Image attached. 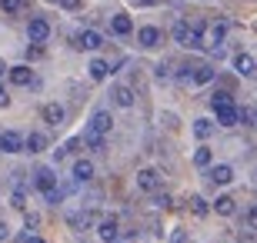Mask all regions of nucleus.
I'll use <instances>...</instances> for the list:
<instances>
[{"label":"nucleus","mask_w":257,"mask_h":243,"mask_svg":"<svg viewBox=\"0 0 257 243\" xmlns=\"http://www.w3.org/2000/svg\"><path fill=\"white\" fill-rule=\"evenodd\" d=\"M171 37L177 40L181 47H187V50H200V47H204V37H200V34L191 27V24H187V20H177V24H174Z\"/></svg>","instance_id":"obj_1"},{"label":"nucleus","mask_w":257,"mask_h":243,"mask_svg":"<svg viewBox=\"0 0 257 243\" xmlns=\"http://www.w3.org/2000/svg\"><path fill=\"white\" fill-rule=\"evenodd\" d=\"M27 37H30V44H44V40L50 37V24L44 17H34L27 24Z\"/></svg>","instance_id":"obj_2"},{"label":"nucleus","mask_w":257,"mask_h":243,"mask_svg":"<svg viewBox=\"0 0 257 243\" xmlns=\"http://www.w3.org/2000/svg\"><path fill=\"white\" fill-rule=\"evenodd\" d=\"M137 190L157 193V190H161V173H157V170H141V173H137Z\"/></svg>","instance_id":"obj_3"},{"label":"nucleus","mask_w":257,"mask_h":243,"mask_svg":"<svg viewBox=\"0 0 257 243\" xmlns=\"http://www.w3.org/2000/svg\"><path fill=\"white\" fill-rule=\"evenodd\" d=\"M34 183H37L40 193H47V190L57 187V173H54L50 167H37V170H34Z\"/></svg>","instance_id":"obj_4"},{"label":"nucleus","mask_w":257,"mask_h":243,"mask_svg":"<svg viewBox=\"0 0 257 243\" xmlns=\"http://www.w3.org/2000/svg\"><path fill=\"white\" fill-rule=\"evenodd\" d=\"M0 150L4 153H24V137L17 130H4L0 133Z\"/></svg>","instance_id":"obj_5"},{"label":"nucleus","mask_w":257,"mask_h":243,"mask_svg":"<svg viewBox=\"0 0 257 243\" xmlns=\"http://www.w3.org/2000/svg\"><path fill=\"white\" fill-rule=\"evenodd\" d=\"M97 233H100V240L114 243L117 236H120V226H117V216H104V220L97 223Z\"/></svg>","instance_id":"obj_6"},{"label":"nucleus","mask_w":257,"mask_h":243,"mask_svg":"<svg viewBox=\"0 0 257 243\" xmlns=\"http://www.w3.org/2000/svg\"><path fill=\"white\" fill-rule=\"evenodd\" d=\"M110 123H114V120H110V113H107V110H97L94 117H90V127H87V133H97V137H104V133L110 130Z\"/></svg>","instance_id":"obj_7"},{"label":"nucleus","mask_w":257,"mask_h":243,"mask_svg":"<svg viewBox=\"0 0 257 243\" xmlns=\"http://www.w3.org/2000/svg\"><path fill=\"white\" fill-rule=\"evenodd\" d=\"M207 180L210 183H214V187H224V183H230V180H234V167H227V163H217V167H210L207 170Z\"/></svg>","instance_id":"obj_8"},{"label":"nucleus","mask_w":257,"mask_h":243,"mask_svg":"<svg viewBox=\"0 0 257 243\" xmlns=\"http://www.w3.org/2000/svg\"><path fill=\"white\" fill-rule=\"evenodd\" d=\"M137 44H141L144 50L157 47V44H161V30H157V27H141V30H137Z\"/></svg>","instance_id":"obj_9"},{"label":"nucleus","mask_w":257,"mask_h":243,"mask_svg":"<svg viewBox=\"0 0 257 243\" xmlns=\"http://www.w3.org/2000/svg\"><path fill=\"white\" fill-rule=\"evenodd\" d=\"M77 47H84V50H97V47H104V37H100L97 30H84V34L77 37Z\"/></svg>","instance_id":"obj_10"},{"label":"nucleus","mask_w":257,"mask_h":243,"mask_svg":"<svg viewBox=\"0 0 257 243\" xmlns=\"http://www.w3.org/2000/svg\"><path fill=\"white\" fill-rule=\"evenodd\" d=\"M110 30H114L117 37H127L134 30V20L127 17V14H114V20H110Z\"/></svg>","instance_id":"obj_11"},{"label":"nucleus","mask_w":257,"mask_h":243,"mask_svg":"<svg viewBox=\"0 0 257 243\" xmlns=\"http://www.w3.org/2000/svg\"><path fill=\"white\" fill-rule=\"evenodd\" d=\"M10 80L17 87H27L30 80H34V70H30L27 64H20V67H10Z\"/></svg>","instance_id":"obj_12"},{"label":"nucleus","mask_w":257,"mask_h":243,"mask_svg":"<svg viewBox=\"0 0 257 243\" xmlns=\"http://www.w3.org/2000/svg\"><path fill=\"white\" fill-rule=\"evenodd\" d=\"M74 180H77V183L94 180V163H90V160H77V163H74Z\"/></svg>","instance_id":"obj_13"},{"label":"nucleus","mask_w":257,"mask_h":243,"mask_svg":"<svg viewBox=\"0 0 257 243\" xmlns=\"http://www.w3.org/2000/svg\"><path fill=\"white\" fill-rule=\"evenodd\" d=\"M234 70H237L240 77H254V57L250 54H237L234 57Z\"/></svg>","instance_id":"obj_14"},{"label":"nucleus","mask_w":257,"mask_h":243,"mask_svg":"<svg viewBox=\"0 0 257 243\" xmlns=\"http://www.w3.org/2000/svg\"><path fill=\"white\" fill-rule=\"evenodd\" d=\"M44 120H47L50 127H60V123H64V107H60V103H47V107H44Z\"/></svg>","instance_id":"obj_15"},{"label":"nucleus","mask_w":257,"mask_h":243,"mask_svg":"<svg viewBox=\"0 0 257 243\" xmlns=\"http://www.w3.org/2000/svg\"><path fill=\"white\" fill-rule=\"evenodd\" d=\"M44 147H47V137H44V133H30V137H24V150H27V153H40Z\"/></svg>","instance_id":"obj_16"},{"label":"nucleus","mask_w":257,"mask_h":243,"mask_svg":"<svg viewBox=\"0 0 257 243\" xmlns=\"http://www.w3.org/2000/svg\"><path fill=\"white\" fill-rule=\"evenodd\" d=\"M67 223L74 226V230H87V226L94 223V213H90V210H84V213H70V216H67Z\"/></svg>","instance_id":"obj_17"},{"label":"nucleus","mask_w":257,"mask_h":243,"mask_svg":"<svg viewBox=\"0 0 257 243\" xmlns=\"http://www.w3.org/2000/svg\"><path fill=\"white\" fill-rule=\"evenodd\" d=\"M217 127H237V107H224V110H217Z\"/></svg>","instance_id":"obj_18"},{"label":"nucleus","mask_w":257,"mask_h":243,"mask_svg":"<svg viewBox=\"0 0 257 243\" xmlns=\"http://www.w3.org/2000/svg\"><path fill=\"white\" fill-rule=\"evenodd\" d=\"M210 107H214V110H224V107H234V94H230V90H217V94L210 97Z\"/></svg>","instance_id":"obj_19"},{"label":"nucleus","mask_w":257,"mask_h":243,"mask_svg":"<svg viewBox=\"0 0 257 243\" xmlns=\"http://www.w3.org/2000/svg\"><path fill=\"white\" fill-rule=\"evenodd\" d=\"M87 70H90V77H94V80H107L110 64H107V60H90V67H87Z\"/></svg>","instance_id":"obj_20"},{"label":"nucleus","mask_w":257,"mask_h":243,"mask_svg":"<svg viewBox=\"0 0 257 243\" xmlns=\"http://www.w3.org/2000/svg\"><path fill=\"white\" fill-rule=\"evenodd\" d=\"M210 80H214V70H210L207 64L194 67V77H191V84H210Z\"/></svg>","instance_id":"obj_21"},{"label":"nucleus","mask_w":257,"mask_h":243,"mask_svg":"<svg viewBox=\"0 0 257 243\" xmlns=\"http://www.w3.org/2000/svg\"><path fill=\"white\" fill-rule=\"evenodd\" d=\"M214 210H217L220 216H230L234 210H237V203H234V196H217V203H214Z\"/></svg>","instance_id":"obj_22"},{"label":"nucleus","mask_w":257,"mask_h":243,"mask_svg":"<svg viewBox=\"0 0 257 243\" xmlns=\"http://www.w3.org/2000/svg\"><path fill=\"white\" fill-rule=\"evenodd\" d=\"M114 100H117V107H134V90L131 87H117Z\"/></svg>","instance_id":"obj_23"},{"label":"nucleus","mask_w":257,"mask_h":243,"mask_svg":"<svg viewBox=\"0 0 257 243\" xmlns=\"http://www.w3.org/2000/svg\"><path fill=\"white\" fill-rule=\"evenodd\" d=\"M224 34H227V24H214L207 34V47H214V44H224Z\"/></svg>","instance_id":"obj_24"},{"label":"nucleus","mask_w":257,"mask_h":243,"mask_svg":"<svg viewBox=\"0 0 257 243\" xmlns=\"http://www.w3.org/2000/svg\"><path fill=\"white\" fill-rule=\"evenodd\" d=\"M4 14H24L27 10V0H0Z\"/></svg>","instance_id":"obj_25"},{"label":"nucleus","mask_w":257,"mask_h":243,"mask_svg":"<svg viewBox=\"0 0 257 243\" xmlns=\"http://www.w3.org/2000/svg\"><path fill=\"white\" fill-rule=\"evenodd\" d=\"M194 133H197L200 140H207L210 133H214V123L210 120H194Z\"/></svg>","instance_id":"obj_26"},{"label":"nucleus","mask_w":257,"mask_h":243,"mask_svg":"<svg viewBox=\"0 0 257 243\" xmlns=\"http://www.w3.org/2000/svg\"><path fill=\"white\" fill-rule=\"evenodd\" d=\"M210 160H214V153H210L207 147H200L197 153H194V163H197V167H210Z\"/></svg>","instance_id":"obj_27"},{"label":"nucleus","mask_w":257,"mask_h":243,"mask_svg":"<svg viewBox=\"0 0 257 243\" xmlns=\"http://www.w3.org/2000/svg\"><path fill=\"white\" fill-rule=\"evenodd\" d=\"M44 196H47V203H50V206H57V203H60V200H64V196H67V190H60V187H54V190H47V193H44Z\"/></svg>","instance_id":"obj_28"},{"label":"nucleus","mask_w":257,"mask_h":243,"mask_svg":"<svg viewBox=\"0 0 257 243\" xmlns=\"http://www.w3.org/2000/svg\"><path fill=\"white\" fill-rule=\"evenodd\" d=\"M237 123L250 127V123H254V107H244V110H237Z\"/></svg>","instance_id":"obj_29"},{"label":"nucleus","mask_w":257,"mask_h":243,"mask_svg":"<svg viewBox=\"0 0 257 243\" xmlns=\"http://www.w3.org/2000/svg\"><path fill=\"white\" fill-rule=\"evenodd\" d=\"M154 206H157V210H171L174 200H171L167 193H157V196H154Z\"/></svg>","instance_id":"obj_30"},{"label":"nucleus","mask_w":257,"mask_h":243,"mask_svg":"<svg viewBox=\"0 0 257 243\" xmlns=\"http://www.w3.org/2000/svg\"><path fill=\"white\" fill-rule=\"evenodd\" d=\"M191 206H194V213H197V216L207 213V200H204V196H191Z\"/></svg>","instance_id":"obj_31"},{"label":"nucleus","mask_w":257,"mask_h":243,"mask_svg":"<svg viewBox=\"0 0 257 243\" xmlns=\"http://www.w3.org/2000/svg\"><path fill=\"white\" fill-rule=\"evenodd\" d=\"M154 74H157V80H167V77H171V64H167V60H161V64L154 67Z\"/></svg>","instance_id":"obj_32"},{"label":"nucleus","mask_w":257,"mask_h":243,"mask_svg":"<svg viewBox=\"0 0 257 243\" xmlns=\"http://www.w3.org/2000/svg\"><path fill=\"white\" fill-rule=\"evenodd\" d=\"M167 243H187V230H181V226H177V230L171 233V240H167Z\"/></svg>","instance_id":"obj_33"},{"label":"nucleus","mask_w":257,"mask_h":243,"mask_svg":"<svg viewBox=\"0 0 257 243\" xmlns=\"http://www.w3.org/2000/svg\"><path fill=\"white\" fill-rule=\"evenodd\" d=\"M17 243H47V240H40V236H34V233H20Z\"/></svg>","instance_id":"obj_34"},{"label":"nucleus","mask_w":257,"mask_h":243,"mask_svg":"<svg viewBox=\"0 0 257 243\" xmlns=\"http://www.w3.org/2000/svg\"><path fill=\"white\" fill-rule=\"evenodd\" d=\"M24 200H27V196H24V190H17V193H14V206H17V210H24V206H27Z\"/></svg>","instance_id":"obj_35"},{"label":"nucleus","mask_w":257,"mask_h":243,"mask_svg":"<svg viewBox=\"0 0 257 243\" xmlns=\"http://www.w3.org/2000/svg\"><path fill=\"white\" fill-rule=\"evenodd\" d=\"M191 77H194V67H184L181 70V84H191Z\"/></svg>","instance_id":"obj_36"},{"label":"nucleus","mask_w":257,"mask_h":243,"mask_svg":"<svg viewBox=\"0 0 257 243\" xmlns=\"http://www.w3.org/2000/svg\"><path fill=\"white\" fill-rule=\"evenodd\" d=\"M60 7H67V10H77V7H80V0H60Z\"/></svg>","instance_id":"obj_37"},{"label":"nucleus","mask_w":257,"mask_h":243,"mask_svg":"<svg viewBox=\"0 0 257 243\" xmlns=\"http://www.w3.org/2000/svg\"><path fill=\"white\" fill-rule=\"evenodd\" d=\"M10 103V97H7V90H4V84H0V107H7Z\"/></svg>","instance_id":"obj_38"},{"label":"nucleus","mask_w":257,"mask_h":243,"mask_svg":"<svg viewBox=\"0 0 257 243\" xmlns=\"http://www.w3.org/2000/svg\"><path fill=\"white\" fill-rule=\"evenodd\" d=\"M134 4H137V7H154L157 0H134Z\"/></svg>","instance_id":"obj_39"},{"label":"nucleus","mask_w":257,"mask_h":243,"mask_svg":"<svg viewBox=\"0 0 257 243\" xmlns=\"http://www.w3.org/2000/svg\"><path fill=\"white\" fill-rule=\"evenodd\" d=\"M0 240H7V226L0 223Z\"/></svg>","instance_id":"obj_40"},{"label":"nucleus","mask_w":257,"mask_h":243,"mask_svg":"<svg viewBox=\"0 0 257 243\" xmlns=\"http://www.w3.org/2000/svg\"><path fill=\"white\" fill-rule=\"evenodd\" d=\"M4 70H7V67H4V64H0V74H4Z\"/></svg>","instance_id":"obj_41"},{"label":"nucleus","mask_w":257,"mask_h":243,"mask_svg":"<svg viewBox=\"0 0 257 243\" xmlns=\"http://www.w3.org/2000/svg\"><path fill=\"white\" fill-rule=\"evenodd\" d=\"M114 243H120V240H114Z\"/></svg>","instance_id":"obj_42"}]
</instances>
